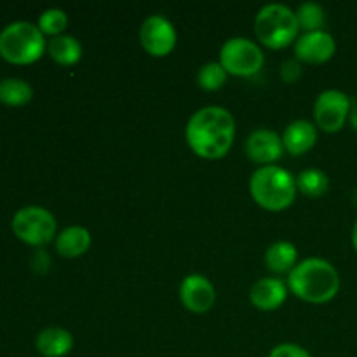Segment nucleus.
I'll use <instances>...</instances> for the list:
<instances>
[{"instance_id":"16","label":"nucleus","mask_w":357,"mask_h":357,"mask_svg":"<svg viewBox=\"0 0 357 357\" xmlns=\"http://www.w3.org/2000/svg\"><path fill=\"white\" fill-rule=\"evenodd\" d=\"M91 248V234L84 227L73 225L56 237V251L65 258H77Z\"/></svg>"},{"instance_id":"6","label":"nucleus","mask_w":357,"mask_h":357,"mask_svg":"<svg viewBox=\"0 0 357 357\" xmlns=\"http://www.w3.org/2000/svg\"><path fill=\"white\" fill-rule=\"evenodd\" d=\"M13 232L30 246H45L56 236V218L42 206H24L14 213Z\"/></svg>"},{"instance_id":"8","label":"nucleus","mask_w":357,"mask_h":357,"mask_svg":"<svg viewBox=\"0 0 357 357\" xmlns=\"http://www.w3.org/2000/svg\"><path fill=\"white\" fill-rule=\"evenodd\" d=\"M351 100L338 89H328L317 96L314 105V121L319 129L326 132H337L344 128L351 114Z\"/></svg>"},{"instance_id":"21","label":"nucleus","mask_w":357,"mask_h":357,"mask_svg":"<svg viewBox=\"0 0 357 357\" xmlns=\"http://www.w3.org/2000/svg\"><path fill=\"white\" fill-rule=\"evenodd\" d=\"M296 21H298L300 30H303L305 33L309 31H317L323 30L324 26V9L316 2H305L298 7L296 10Z\"/></svg>"},{"instance_id":"18","label":"nucleus","mask_w":357,"mask_h":357,"mask_svg":"<svg viewBox=\"0 0 357 357\" xmlns=\"http://www.w3.org/2000/svg\"><path fill=\"white\" fill-rule=\"evenodd\" d=\"M47 52L59 65L72 66L82 58V45L72 35H59L47 42Z\"/></svg>"},{"instance_id":"7","label":"nucleus","mask_w":357,"mask_h":357,"mask_svg":"<svg viewBox=\"0 0 357 357\" xmlns=\"http://www.w3.org/2000/svg\"><path fill=\"white\" fill-rule=\"evenodd\" d=\"M264 61L260 45L244 37L229 38L220 51V63L223 68L227 70V73L237 77L255 75L261 70Z\"/></svg>"},{"instance_id":"19","label":"nucleus","mask_w":357,"mask_h":357,"mask_svg":"<svg viewBox=\"0 0 357 357\" xmlns=\"http://www.w3.org/2000/svg\"><path fill=\"white\" fill-rule=\"evenodd\" d=\"M31 98H33V89L26 80L16 77L0 80V103L9 107H23L30 103Z\"/></svg>"},{"instance_id":"26","label":"nucleus","mask_w":357,"mask_h":357,"mask_svg":"<svg viewBox=\"0 0 357 357\" xmlns=\"http://www.w3.org/2000/svg\"><path fill=\"white\" fill-rule=\"evenodd\" d=\"M349 122H351L352 129L357 131V103H354L351 107V114H349Z\"/></svg>"},{"instance_id":"9","label":"nucleus","mask_w":357,"mask_h":357,"mask_svg":"<svg viewBox=\"0 0 357 357\" xmlns=\"http://www.w3.org/2000/svg\"><path fill=\"white\" fill-rule=\"evenodd\" d=\"M178 35L173 23L160 14L149 16L139 28V42L153 58H164L176 47Z\"/></svg>"},{"instance_id":"17","label":"nucleus","mask_w":357,"mask_h":357,"mask_svg":"<svg viewBox=\"0 0 357 357\" xmlns=\"http://www.w3.org/2000/svg\"><path fill=\"white\" fill-rule=\"evenodd\" d=\"M296 257H298V251H296L295 244L288 243V241H278L265 251V265L272 272L284 274V272H291L295 268Z\"/></svg>"},{"instance_id":"23","label":"nucleus","mask_w":357,"mask_h":357,"mask_svg":"<svg viewBox=\"0 0 357 357\" xmlns=\"http://www.w3.org/2000/svg\"><path fill=\"white\" fill-rule=\"evenodd\" d=\"M38 28L44 35H51V37H59L63 35V31L68 26V16L65 14V10L61 9H52L44 10L38 17Z\"/></svg>"},{"instance_id":"22","label":"nucleus","mask_w":357,"mask_h":357,"mask_svg":"<svg viewBox=\"0 0 357 357\" xmlns=\"http://www.w3.org/2000/svg\"><path fill=\"white\" fill-rule=\"evenodd\" d=\"M227 70L223 68L222 63H206V65L201 66L197 73V82L201 86V89L208 91V93H213V91H218L225 86L227 82Z\"/></svg>"},{"instance_id":"11","label":"nucleus","mask_w":357,"mask_h":357,"mask_svg":"<svg viewBox=\"0 0 357 357\" xmlns=\"http://www.w3.org/2000/svg\"><path fill=\"white\" fill-rule=\"evenodd\" d=\"M180 300L187 310L194 314H204L215 305L216 291L211 281L201 274H190L181 281Z\"/></svg>"},{"instance_id":"1","label":"nucleus","mask_w":357,"mask_h":357,"mask_svg":"<svg viewBox=\"0 0 357 357\" xmlns=\"http://www.w3.org/2000/svg\"><path fill=\"white\" fill-rule=\"evenodd\" d=\"M185 138L195 155L208 160L222 159L232 149L236 121L223 107H204L188 119Z\"/></svg>"},{"instance_id":"15","label":"nucleus","mask_w":357,"mask_h":357,"mask_svg":"<svg viewBox=\"0 0 357 357\" xmlns=\"http://www.w3.org/2000/svg\"><path fill=\"white\" fill-rule=\"evenodd\" d=\"M35 347L44 357H65L72 352L73 337L65 328H45L37 335Z\"/></svg>"},{"instance_id":"4","label":"nucleus","mask_w":357,"mask_h":357,"mask_svg":"<svg viewBox=\"0 0 357 357\" xmlns=\"http://www.w3.org/2000/svg\"><path fill=\"white\" fill-rule=\"evenodd\" d=\"M47 49L40 28L28 21H14L0 31V56L14 65H30Z\"/></svg>"},{"instance_id":"13","label":"nucleus","mask_w":357,"mask_h":357,"mask_svg":"<svg viewBox=\"0 0 357 357\" xmlns=\"http://www.w3.org/2000/svg\"><path fill=\"white\" fill-rule=\"evenodd\" d=\"M286 296H288V288L281 279L275 278L260 279L255 282L250 291L251 303L264 312L278 310L286 302Z\"/></svg>"},{"instance_id":"12","label":"nucleus","mask_w":357,"mask_h":357,"mask_svg":"<svg viewBox=\"0 0 357 357\" xmlns=\"http://www.w3.org/2000/svg\"><path fill=\"white\" fill-rule=\"evenodd\" d=\"M284 152V143L278 132L271 129H257L246 142V153L253 162L261 166H274Z\"/></svg>"},{"instance_id":"10","label":"nucleus","mask_w":357,"mask_h":357,"mask_svg":"<svg viewBox=\"0 0 357 357\" xmlns=\"http://www.w3.org/2000/svg\"><path fill=\"white\" fill-rule=\"evenodd\" d=\"M337 51V42L333 35L324 30L309 31L295 42V56L298 61L310 63V65H321L330 61Z\"/></svg>"},{"instance_id":"20","label":"nucleus","mask_w":357,"mask_h":357,"mask_svg":"<svg viewBox=\"0 0 357 357\" xmlns=\"http://www.w3.org/2000/svg\"><path fill=\"white\" fill-rule=\"evenodd\" d=\"M296 188L302 194H305L307 197H323L330 190V180H328V176L323 171L312 167V169H305L298 174V178H296Z\"/></svg>"},{"instance_id":"2","label":"nucleus","mask_w":357,"mask_h":357,"mask_svg":"<svg viewBox=\"0 0 357 357\" xmlns=\"http://www.w3.org/2000/svg\"><path fill=\"white\" fill-rule=\"evenodd\" d=\"M288 288L307 303H328L340 289V275L330 261L307 258L289 272Z\"/></svg>"},{"instance_id":"3","label":"nucleus","mask_w":357,"mask_h":357,"mask_svg":"<svg viewBox=\"0 0 357 357\" xmlns=\"http://www.w3.org/2000/svg\"><path fill=\"white\" fill-rule=\"evenodd\" d=\"M251 197L267 211H284L295 202L296 180L278 166H264L250 180Z\"/></svg>"},{"instance_id":"14","label":"nucleus","mask_w":357,"mask_h":357,"mask_svg":"<svg viewBox=\"0 0 357 357\" xmlns=\"http://www.w3.org/2000/svg\"><path fill=\"white\" fill-rule=\"evenodd\" d=\"M317 142V128L309 121H295L284 129L282 143L291 155H302L314 149Z\"/></svg>"},{"instance_id":"25","label":"nucleus","mask_w":357,"mask_h":357,"mask_svg":"<svg viewBox=\"0 0 357 357\" xmlns=\"http://www.w3.org/2000/svg\"><path fill=\"white\" fill-rule=\"evenodd\" d=\"M281 77L284 82L295 84L302 77V66H300L298 59H288V61H284V65L281 68Z\"/></svg>"},{"instance_id":"24","label":"nucleus","mask_w":357,"mask_h":357,"mask_svg":"<svg viewBox=\"0 0 357 357\" xmlns=\"http://www.w3.org/2000/svg\"><path fill=\"white\" fill-rule=\"evenodd\" d=\"M268 357H310V354L307 349L302 347V345L281 344L275 345V347L272 349Z\"/></svg>"},{"instance_id":"5","label":"nucleus","mask_w":357,"mask_h":357,"mask_svg":"<svg viewBox=\"0 0 357 357\" xmlns=\"http://www.w3.org/2000/svg\"><path fill=\"white\" fill-rule=\"evenodd\" d=\"M298 30L296 14L282 3H268L261 7L255 20L258 40L268 49H284L291 45V42H296Z\"/></svg>"},{"instance_id":"27","label":"nucleus","mask_w":357,"mask_h":357,"mask_svg":"<svg viewBox=\"0 0 357 357\" xmlns=\"http://www.w3.org/2000/svg\"><path fill=\"white\" fill-rule=\"evenodd\" d=\"M352 244H354V250L357 251V222L354 225V230H352Z\"/></svg>"}]
</instances>
